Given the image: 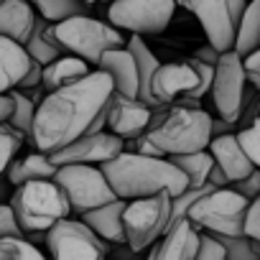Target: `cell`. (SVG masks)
Returning <instances> with one entry per match:
<instances>
[{
	"label": "cell",
	"instance_id": "cell-35",
	"mask_svg": "<svg viewBox=\"0 0 260 260\" xmlns=\"http://www.w3.org/2000/svg\"><path fill=\"white\" fill-rule=\"evenodd\" d=\"M6 237H18V240H28V235L23 232L16 212L11 204H0V240Z\"/></svg>",
	"mask_w": 260,
	"mask_h": 260
},
{
	"label": "cell",
	"instance_id": "cell-38",
	"mask_svg": "<svg viewBox=\"0 0 260 260\" xmlns=\"http://www.w3.org/2000/svg\"><path fill=\"white\" fill-rule=\"evenodd\" d=\"M245 237H250L255 245H260V199H255L247 207V217H245Z\"/></svg>",
	"mask_w": 260,
	"mask_h": 260
},
{
	"label": "cell",
	"instance_id": "cell-3",
	"mask_svg": "<svg viewBox=\"0 0 260 260\" xmlns=\"http://www.w3.org/2000/svg\"><path fill=\"white\" fill-rule=\"evenodd\" d=\"M214 117L204 107H158L153 125L148 127L151 143L164 153V158H179L209 151Z\"/></svg>",
	"mask_w": 260,
	"mask_h": 260
},
{
	"label": "cell",
	"instance_id": "cell-37",
	"mask_svg": "<svg viewBox=\"0 0 260 260\" xmlns=\"http://www.w3.org/2000/svg\"><path fill=\"white\" fill-rule=\"evenodd\" d=\"M230 189H235L242 199H247L250 204L255 202V199H260V171L255 169L247 179H242V181H237V184H232Z\"/></svg>",
	"mask_w": 260,
	"mask_h": 260
},
{
	"label": "cell",
	"instance_id": "cell-12",
	"mask_svg": "<svg viewBox=\"0 0 260 260\" xmlns=\"http://www.w3.org/2000/svg\"><path fill=\"white\" fill-rule=\"evenodd\" d=\"M247 89H250V84H247L245 61L235 51L224 54L219 59V64L214 67V84H212V102H214L217 115L222 120L237 125V120L245 110Z\"/></svg>",
	"mask_w": 260,
	"mask_h": 260
},
{
	"label": "cell",
	"instance_id": "cell-43",
	"mask_svg": "<svg viewBox=\"0 0 260 260\" xmlns=\"http://www.w3.org/2000/svg\"><path fill=\"white\" fill-rule=\"evenodd\" d=\"M143 260H158V255H156V250H148V252H146V257H143Z\"/></svg>",
	"mask_w": 260,
	"mask_h": 260
},
{
	"label": "cell",
	"instance_id": "cell-4",
	"mask_svg": "<svg viewBox=\"0 0 260 260\" xmlns=\"http://www.w3.org/2000/svg\"><path fill=\"white\" fill-rule=\"evenodd\" d=\"M11 207L26 235H46L72 214V204L56 181H31L13 189Z\"/></svg>",
	"mask_w": 260,
	"mask_h": 260
},
{
	"label": "cell",
	"instance_id": "cell-29",
	"mask_svg": "<svg viewBox=\"0 0 260 260\" xmlns=\"http://www.w3.org/2000/svg\"><path fill=\"white\" fill-rule=\"evenodd\" d=\"M11 97H13V115H11V120H8V125L13 127V130H18V133L31 143V136H34V122H36V112H39V105L28 97V94H23V92H11Z\"/></svg>",
	"mask_w": 260,
	"mask_h": 260
},
{
	"label": "cell",
	"instance_id": "cell-13",
	"mask_svg": "<svg viewBox=\"0 0 260 260\" xmlns=\"http://www.w3.org/2000/svg\"><path fill=\"white\" fill-rule=\"evenodd\" d=\"M122 153H125V143L117 136L105 130V133H97V136H84L77 143H72L69 148L54 153L51 164L56 169H61V166H97V169H102L105 164L115 161Z\"/></svg>",
	"mask_w": 260,
	"mask_h": 260
},
{
	"label": "cell",
	"instance_id": "cell-1",
	"mask_svg": "<svg viewBox=\"0 0 260 260\" xmlns=\"http://www.w3.org/2000/svg\"><path fill=\"white\" fill-rule=\"evenodd\" d=\"M112 94L115 87L105 72H92L87 79L46 94L34 122V148L39 153L54 156L89 136L94 120L105 112Z\"/></svg>",
	"mask_w": 260,
	"mask_h": 260
},
{
	"label": "cell",
	"instance_id": "cell-21",
	"mask_svg": "<svg viewBox=\"0 0 260 260\" xmlns=\"http://www.w3.org/2000/svg\"><path fill=\"white\" fill-rule=\"evenodd\" d=\"M125 207L127 202L122 199H115L112 204L107 207H100L84 217H79L100 240H105L107 245H125L127 247V240H125V224H122V217H125Z\"/></svg>",
	"mask_w": 260,
	"mask_h": 260
},
{
	"label": "cell",
	"instance_id": "cell-33",
	"mask_svg": "<svg viewBox=\"0 0 260 260\" xmlns=\"http://www.w3.org/2000/svg\"><path fill=\"white\" fill-rule=\"evenodd\" d=\"M224 250H227V260H260L257 245L250 237H219Z\"/></svg>",
	"mask_w": 260,
	"mask_h": 260
},
{
	"label": "cell",
	"instance_id": "cell-18",
	"mask_svg": "<svg viewBox=\"0 0 260 260\" xmlns=\"http://www.w3.org/2000/svg\"><path fill=\"white\" fill-rule=\"evenodd\" d=\"M36 23H39V13L31 3H23V0H0V39H8V41L26 46Z\"/></svg>",
	"mask_w": 260,
	"mask_h": 260
},
{
	"label": "cell",
	"instance_id": "cell-36",
	"mask_svg": "<svg viewBox=\"0 0 260 260\" xmlns=\"http://www.w3.org/2000/svg\"><path fill=\"white\" fill-rule=\"evenodd\" d=\"M197 260H227V250H224L222 240L214 237V235L202 232V245H199Z\"/></svg>",
	"mask_w": 260,
	"mask_h": 260
},
{
	"label": "cell",
	"instance_id": "cell-30",
	"mask_svg": "<svg viewBox=\"0 0 260 260\" xmlns=\"http://www.w3.org/2000/svg\"><path fill=\"white\" fill-rule=\"evenodd\" d=\"M23 136L18 133V130H13L8 122L0 125V179H3L11 169V164L18 158V151L23 146Z\"/></svg>",
	"mask_w": 260,
	"mask_h": 260
},
{
	"label": "cell",
	"instance_id": "cell-27",
	"mask_svg": "<svg viewBox=\"0 0 260 260\" xmlns=\"http://www.w3.org/2000/svg\"><path fill=\"white\" fill-rule=\"evenodd\" d=\"M189 181V189H204L209 186V174L214 169V158L209 151L202 153H191V156H179V158H169Z\"/></svg>",
	"mask_w": 260,
	"mask_h": 260
},
{
	"label": "cell",
	"instance_id": "cell-26",
	"mask_svg": "<svg viewBox=\"0 0 260 260\" xmlns=\"http://www.w3.org/2000/svg\"><path fill=\"white\" fill-rule=\"evenodd\" d=\"M255 51H260V0L247 3V11L240 21L237 41H235V54L240 59H247Z\"/></svg>",
	"mask_w": 260,
	"mask_h": 260
},
{
	"label": "cell",
	"instance_id": "cell-10",
	"mask_svg": "<svg viewBox=\"0 0 260 260\" xmlns=\"http://www.w3.org/2000/svg\"><path fill=\"white\" fill-rule=\"evenodd\" d=\"M176 3L171 0H117L107 8V23L120 34L127 31L133 36H156L169 28L174 21Z\"/></svg>",
	"mask_w": 260,
	"mask_h": 260
},
{
	"label": "cell",
	"instance_id": "cell-41",
	"mask_svg": "<svg viewBox=\"0 0 260 260\" xmlns=\"http://www.w3.org/2000/svg\"><path fill=\"white\" fill-rule=\"evenodd\" d=\"M245 61V72H252V74H260V51H255V54H250L247 59H242Z\"/></svg>",
	"mask_w": 260,
	"mask_h": 260
},
{
	"label": "cell",
	"instance_id": "cell-15",
	"mask_svg": "<svg viewBox=\"0 0 260 260\" xmlns=\"http://www.w3.org/2000/svg\"><path fill=\"white\" fill-rule=\"evenodd\" d=\"M199 74L189 61H174V64H161V69L153 77L151 84V97L156 107H171L179 100H191L199 89Z\"/></svg>",
	"mask_w": 260,
	"mask_h": 260
},
{
	"label": "cell",
	"instance_id": "cell-19",
	"mask_svg": "<svg viewBox=\"0 0 260 260\" xmlns=\"http://www.w3.org/2000/svg\"><path fill=\"white\" fill-rule=\"evenodd\" d=\"M209 153L214 158V164L224 171V176L230 179V184H237L242 179H247L255 166L247 158V153L242 151L237 136H222V138H212L209 143Z\"/></svg>",
	"mask_w": 260,
	"mask_h": 260
},
{
	"label": "cell",
	"instance_id": "cell-20",
	"mask_svg": "<svg viewBox=\"0 0 260 260\" xmlns=\"http://www.w3.org/2000/svg\"><path fill=\"white\" fill-rule=\"evenodd\" d=\"M31 67H34V59L28 56L26 46L0 39V94L16 92L28 77Z\"/></svg>",
	"mask_w": 260,
	"mask_h": 260
},
{
	"label": "cell",
	"instance_id": "cell-23",
	"mask_svg": "<svg viewBox=\"0 0 260 260\" xmlns=\"http://www.w3.org/2000/svg\"><path fill=\"white\" fill-rule=\"evenodd\" d=\"M89 74L92 72H89L87 61L67 54V56L56 59L54 64L44 67V89H46V94H51V92H59L64 87H72V84L87 79Z\"/></svg>",
	"mask_w": 260,
	"mask_h": 260
},
{
	"label": "cell",
	"instance_id": "cell-34",
	"mask_svg": "<svg viewBox=\"0 0 260 260\" xmlns=\"http://www.w3.org/2000/svg\"><path fill=\"white\" fill-rule=\"evenodd\" d=\"M237 141H240L242 151L247 153V158L252 161V166L260 171V120H255L250 127L240 130V133H237Z\"/></svg>",
	"mask_w": 260,
	"mask_h": 260
},
{
	"label": "cell",
	"instance_id": "cell-16",
	"mask_svg": "<svg viewBox=\"0 0 260 260\" xmlns=\"http://www.w3.org/2000/svg\"><path fill=\"white\" fill-rule=\"evenodd\" d=\"M97 72H105L110 79H112V87H115V94H122L127 100H138L141 97V82H138V64L133 59V54L125 49H115V51H107L100 64H97Z\"/></svg>",
	"mask_w": 260,
	"mask_h": 260
},
{
	"label": "cell",
	"instance_id": "cell-14",
	"mask_svg": "<svg viewBox=\"0 0 260 260\" xmlns=\"http://www.w3.org/2000/svg\"><path fill=\"white\" fill-rule=\"evenodd\" d=\"M153 117H156V107H148L141 100L112 94L110 107H107V133L117 136L122 143L138 141L141 136L148 133Z\"/></svg>",
	"mask_w": 260,
	"mask_h": 260
},
{
	"label": "cell",
	"instance_id": "cell-32",
	"mask_svg": "<svg viewBox=\"0 0 260 260\" xmlns=\"http://www.w3.org/2000/svg\"><path fill=\"white\" fill-rule=\"evenodd\" d=\"M209 191H214V186H204V189H186L181 197H176V199H174V209H171V224H174V222L186 219V217H189V212H191V207H194L199 199H204ZM171 224H169V227H171Z\"/></svg>",
	"mask_w": 260,
	"mask_h": 260
},
{
	"label": "cell",
	"instance_id": "cell-9",
	"mask_svg": "<svg viewBox=\"0 0 260 260\" xmlns=\"http://www.w3.org/2000/svg\"><path fill=\"white\" fill-rule=\"evenodd\" d=\"M54 181L67 194L72 204V214H77V219L117 199L107 176L97 166H61Z\"/></svg>",
	"mask_w": 260,
	"mask_h": 260
},
{
	"label": "cell",
	"instance_id": "cell-7",
	"mask_svg": "<svg viewBox=\"0 0 260 260\" xmlns=\"http://www.w3.org/2000/svg\"><path fill=\"white\" fill-rule=\"evenodd\" d=\"M171 209H174L171 194H158V197H151V199L127 202L125 217H122L127 250L130 252L153 250L171 224Z\"/></svg>",
	"mask_w": 260,
	"mask_h": 260
},
{
	"label": "cell",
	"instance_id": "cell-44",
	"mask_svg": "<svg viewBox=\"0 0 260 260\" xmlns=\"http://www.w3.org/2000/svg\"><path fill=\"white\" fill-rule=\"evenodd\" d=\"M257 252H260V245H257Z\"/></svg>",
	"mask_w": 260,
	"mask_h": 260
},
{
	"label": "cell",
	"instance_id": "cell-25",
	"mask_svg": "<svg viewBox=\"0 0 260 260\" xmlns=\"http://www.w3.org/2000/svg\"><path fill=\"white\" fill-rule=\"evenodd\" d=\"M127 51L133 54V59H136V64H138V82H141V102L143 105H148V107H156V102H153V97H151V84H153V77H156V72L161 69V61L156 59V54L148 49V44L143 41V39H138V36H133V39H127ZM158 110V107H156Z\"/></svg>",
	"mask_w": 260,
	"mask_h": 260
},
{
	"label": "cell",
	"instance_id": "cell-11",
	"mask_svg": "<svg viewBox=\"0 0 260 260\" xmlns=\"http://www.w3.org/2000/svg\"><path fill=\"white\" fill-rule=\"evenodd\" d=\"M46 247L51 260H110V245L74 217L46 232Z\"/></svg>",
	"mask_w": 260,
	"mask_h": 260
},
{
	"label": "cell",
	"instance_id": "cell-17",
	"mask_svg": "<svg viewBox=\"0 0 260 260\" xmlns=\"http://www.w3.org/2000/svg\"><path fill=\"white\" fill-rule=\"evenodd\" d=\"M199 245H202V232L189 219H181L164 232V237L153 250L158 260H197Z\"/></svg>",
	"mask_w": 260,
	"mask_h": 260
},
{
	"label": "cell",
	"instance_id": "cell-31",
	"mask_svg": "<svg viewBox=\"0 0 260 260\" xmlns=\"http://www.w3.org/2000/svg\"><path fill=\"white\" fill-rule=\"evenodd\" d=\"M0 260H46V255L28 240L6 237L0 240Z\"/></svg>",
	"mask_w": 260,
	"mask_h": 260
},
{
	"label": "cell",
	"instance_id": "cell-5",
	"mask_svg": "<svg viewBox=\"0 0 260 260\" xmlns=\"http://www.w3.org/2000/svg\"><path fill=\"white\" fill-rule=\"evenodd\" d=\"M56 36H59L61 46L67 49V54H72L87 64H94V67L100 64V59L107 51L127 46V41L122 39V34L115 26H110L107 21H100L94 16H79L67 23H59Z\"/></svg>",
	"mask_w": 260,
	"mask_h": 260
},
{
	"label": "cell",
	"instance_id": "cell-28",
	"mask_svg": "<svg viewBox=\"0 0 260 260\" xmlns=\"http://www.w3.org/2000/svg\"><path fill=\"white\" fill-rule=\"evenodd\" d=\"M36 13L51 23V26H59V23H67L72 18H79V16H92V6L89 3H79V0H39L34 6Z\"/></svg>",
	"mask_w": 260,
	"mask_h": 260
},
{
	"label": "cell",
	"instance_id": "cell-24",
	"mask_svg": "<svg viewBox=\"0 0 260 260\" xmlns=\"http://www.w3.org/2000/svg\"><path fill=\"white\" fill-rule=\"evenodd\" d=\"M26 51L41 67H49L56 59L67 56V49L61 46V41L56 36V26L46 23L41 16H39V23H36V28H34V34H31V39L26 44Z\"/></svg>",
	"mask_w": 260,
	"mask_h": 260
},
{
	"label": "cell",
	"instance_id": "cell-40",
	"mask_svg": "<svg viewBox=\"0 0 260 260\" xmlns=\"http://www.w3.org/2000/svg\"><path fill=\"white\" fill-rule=\"evenodd\" d=\"M13 115V97L11 94H0V125L8 122Z\"/></svg>",
	"mask_w": 260,
	"mask_h": 260
},
{
	"label": "cell",
	"instance_id": "cell-42",
	"mask_svg": "<svg viewBox=\"0 0 260 260\" xmlns=\"http://www.w3.org/2000/svg\"><path fill=\"white\" fill-rule=\"evenodd\" d=\"M11 189H13V186H11L8 179L3 176V179H0V204H11V197H13Z\"/></svg>",
	"mask_w": 260,
	"mask_h": 260
},
{
	"label": "cell",
	"instance_id": "cell-8",
	"mask_svg": "<svg viewBox=\"0 0 260 260\" xmlns=\"http://www.w3.org/2000/svg\"><path fill=\"white\" fill-rule=\"evenodd\" d=\"M181 8H186L197 18L212 49H217L219 54L235 51L237 28L247 11V3L242 0H191V3H181Z\"/></svg>",
	"mask_w": 260,
	"mask_h": 260
},
{
	"label": "cell",
	"instance_id": "cell-22",
	"mask_svg": "<svg viewBox=\"0 0 260 260\" xmlns=\"http://www.w3.org/2000/svg\"><path fill=\"white\" fill-rule=\"evenodd\" d=\"M56 171H59V169L51 164V156L34 151V153H28V156L16 158V161L11 164L6 179H8V184H11L13 189H21V186H26V184H31V181H54Z\"/></svg>",
	"mask_w": 260,
	"mask_h": 260
},
{
	"label": "cell",
	"instance_id": "cell-6",
	"mask_svg": "<svg viewBox=\"0 0 260 260\" xmlns=\"http://www.w3.org/2000/svg\"><path fill=\"white\" fill-rule=\"evenodd\" d=\"M247 207L250 202L242 199L235 189H214L191 207L186 219L199 232L214 237H245Z\"/></svg>",
	"mask_w": 260,
	"mask_h": 260
},
{
	"label": "cell",
	"instance_id": "cell-2",
	"mask_svg": "<svg viewBox=\"0 0 260 260\" xmlns=\"http://www.w3.org/2000/svg\"><path fill=\"white\" fill-rule=\"evenodd\" d=\"M112 191L122 202L151 199L158 194H171L174 199L189 189L186 176L169 158H148L138 153H122L102 166Z\"/></svg>",
	"mask_w": 260,
	"mask_h": 260
},
{
	"label": "cell",
	"instance_id": "cell-39",
	"mask_svg": "<svg viewBox=\"0 0 260 260\" xmlns=\"http://www.w3.org/2000/svg\"><path fill=\"white\" fill-rule=\"evenodd\" d=\"M222 56H224V54H219V51H217V49H212L209 44L199 46V49L191 54V59H197V61H202V64H207V67H217Z\"/></svg>",
	"mask_w": 260,
	"mask_h": 260
}]
</instances>
